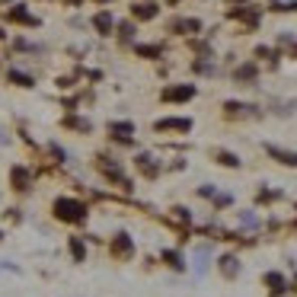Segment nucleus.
Here are the masks:
<instances>
[{"label":"nucleus","instance_id":"1","mask_svg":"<svg viewBox=\"0 0 297 297\" xmlns=\"http://www.w3.org/2000/svg\"><path fill=\"white\" fill-rule=\"evenodd\" d=\"M55 217H58V221L80 224V221H86V208L80 202H74V198H58V202H55Z\"/></svg>","mask_w":297,"mask_h":297},{"label":"nucleus","instance_id":"2","mask_svg":"<svg viewBox=\"0 0 297 297\" xmlns=\"http://www.w3.org/2000/svg\"><path fill=\"white\" fill-rule=\"evenodd\" d=\"M192 96H195V86H167L163 90V99L167 102H186Z\"/></svg>","mask_w":297,"mask_h":297},{"label":"nucleus","instance_id":"3","mask_svg":"<svg viewBox=\"0 0 297 297\" xmlns=\"http://www.w3.org/2000/svg\"><path fill=\"white\" fill-rule=\"evenodd\" d=\"M112 252H115L118 259H128L131 252H134V243H131L128 233H118V237H115V243H112Z\"/></svg>","mask_w":297,"mask_h":297},{"label":"nucleus","instance_id":"4","mask_svg":"<svg viewBox=\"0 0 297 297\" xmlns=\"http://www.w3.org/2000/svg\"><path fill=\"white\" fill-rule=\"evenodd\" d=\"M192 118H160L157 121V131H189Z\"/></svg>","mask_w":297,"mask_h":297},{"label":"nucleus","instance_id":"5","mask_svg":"<svg viewBox=\"0 0 297 297\" xmlns=\"http://www.w3.org/2000/svg\"><path fill=\"white\" fill-rule=\"evenodd\" d=\"M109 131H112V137H118V141H128V137L134 134V125H131V121H112Z\"/></svg>","mask_w":297,"mask_h":297},{"label":"nucleus","instance_id":"6","mask_svg":"<svg viewBox=\"0 0 297 297\" xmlns=\"http://www.w3.org/2000/svg\"><path fill=\"white\" fill-rule=\"evenodd\" d=\"M10 182H13L16 192H26V189H29V173H26L23 167H13L10 170Z\"/></svg>","mask_w":297,"mask_h":297},{"label":"nucleus","instance_id":"7","mask_svg":"<svg viewBox=\"0 0 297 297\" xmlns=\"http://www.w3.org/2000/svg\"><path fill=\"white\" fill-rule=\"evenodd\" d=\"M265 151L272 154L278 163H287V167H297V154H294V151H278V147H272V144H268Z\"/></svg>","mask_w":297,"mask_h":297},{"label":"nucleus","instance_id":"8","mask_svg":"<svg viewBox=\"0 0 297 297\" xmlns=\"http://www.w3.org/2000/svg\"><path fill=\"white\" fill-rule=\"evenodd\" d=\"M7 80H10L13 86H23V90L36 86V83H32V77H29V74H23V71H10V74H7Z\"/></svg>","mask_w":297,"mask_h":297},{"label":"nucleus","instance_id":"9","mask_svg":"<svg viewBox=\"0 0 297 297\" xmlns=\"http://www.w3.org/2000/svg\"><path fill=\"white\" fill-rule=\"evenodd\" d=\"M137 16V20H154L157 16V4H134V10H131Z\"/></svg>","mask_w":297,"mask_h":297},{"label":"nucleus","instance_id":"10","mask_svg":"<svg viewBox=\"0 0 297 297\" xmlns=\"http://www.w3.org/2000/svg\"><path fill=\"white\" fill-rule=\"evenodd\" d=\"M93 26L99 29V36H109V32H112V16H109V13H99V16L93 20Z\"/></svg>","mask_w":297,"mask_h":297},{"label":"nucleus","instance_id":"11","mask_svg":"<svg viewBox=\"0 0 297 297\" xmlns=\"http://www.w3.org/2000/svg\"><path fill=\"white\" fill-rule=\"evenodd\" d=\"M265 284L272 287V294H281V291H284V278L278 275V272H268V275H265Z\"/></svg>","mask_w":297,"mask_h":297},{"label":"nucleus","instance_id":"12","mask_svg":"<svg viewBox=\"0 0 297 297\" xmlns=\"http://www.w3.org/2000/svg\"><path fill=\"white\" fill-rule=\"evenodd\" d=\"M173 29H179V32H198V29H202V23H198V20H176V23H173Z\"/></svg>","mask_w":297,"mask_h":297},{"label":"nucleus","instance_id":"13","mask_svg":"<svg viewBox=\"0 0 297 297\" xmlns=\"http://www.w3.org/2000/svg\"><path fill=\"white\" fill-rule=\"evenodd\" d=\"M221 272L233 278V275H237V272H240V265H237V259H233V256H224V259H221Z\"/></svg>","mask_w":297,"mask_h":297},{"label":"nucleus","instance_id":"14","mask_svg":"<svg viewBox=\"0 0 297 297\" xmlns=\"http://www.w3.org/2000/svg\"><path fill=\"white\" fill-rule=\"evenodd\" d=\"M217 163H224V167H240V157L237 154H227V151H217Z\"/></svg>","mask_w":297,"mask_h":297},{"label":"nucleus","instance_id":"15","mask_svg":"<svg viewBox=\"0 0 297 297\" xmlns=\"http://www.w3.org/2000/svg\"><path fill=\"white\" fill-rule=\"evenodd\" d=\"M137 55H144V58H160V48H157V45H137Z\"/></svg>","mask_w":297,"mask_h":297},{"label":"nucleus","instance_id":"16","mask_svg":"<svg viewBox=\"0 0 297 297\" xmlns=\"http://www.w3.org/2000/svg\"><path fill=\"white\" fill-rule=\"evenodd\" d=\"M163 259H167V262H170L173 268H182V259L176 256V252H163Z\"/></svg>","mask_w":297,"mask_h":297},{"label":"nucleus","instance_id":"17","mask_svg":"<svg viewBox=\"0 0 297 297\" xmlns=\"http://www.w3.org/2000/svg\"><path fill=\"white\" fill-rule=\"evenodd\" d=\"M237 77H240V80H249V77H256V67H240Z\"/></svg>","mask_w":297,"mask_h":297},{"label":"nucleus","instance_id":"18","mask_svg":"<svg viewBox=\"0 0 297 297\" xmlns=\"http://www.w3.org/2000/svg\"><path fill=\"white\" fill-rule=\"evenodd\" d=\"M71 252H74L77 259H83V243L80 240H71Z\"/></svg>","mask_w":297,"mask_h":297},{"label":"nucleus","instance_id":"19","mask_svg":"<svg viewBox=\"0 0 297 297\" xmlns=\"http://www.w3.org/2000/svg\"><path fill=\"white\" fill-rule=\"evenodd\" d=\"M118 29H121V39H131V32H134V26H131V23H121Z\"/></svg>","mask_w":297,"mask_h":297},{"label":"nucleus","instance_id":"20","mask_svg":"<svg viewBox=\"0 0 297 297\" xmlns=\"http://www.w3.org/2000/svg\"><path fill=\"white\" fill-rule=\"evenodd\" d=\"M0 4H10V0H0Z\"/></svg>","mask_w":297,"mask_h":297},{"label":"nucleus","instance_id":"21","mask_svg":"<svg viewBox=\"0 0 297 297\" xmlns=\"http://www.w3.org/2000/svg\"><path fill=\"white\" fill-rule=\"evenodd\" d=\"M0 240H4V230H0Z\"/></svg>","mask_w":297,"mask_h":297},{"label":"nucleus","instance_id":"22","mask_svg":"<svg viewBox=\"0 0 297 297\" xmlns=\"http://www.w3.org/2000/svg\"><path fill=\"white\" fill-rule=\"evenodd\" d=\"M170 4H176V0H170Z\"/></svg>","mask_w":297,"mask_h":297}]
</instances>
